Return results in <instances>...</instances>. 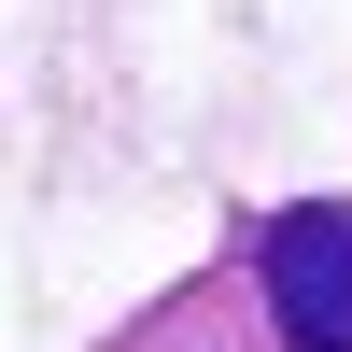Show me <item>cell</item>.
Returning a JSON list of instances; mask_svg holds the SVG:
<instances>
[{"label":"cell","instance_id":"cell-1","mask_svg":"<svg viewBox=\"0 0 352 352\" xmlns=\"http://www.w3.org/2000/svg\"><path fill=\"white\" fill-rule=\"evenodd\" d=\"M226 254L254 268L282 352H352V197H282V212H254Z\"/></svg>","mask_w":352,"mask_h":352},{"label":"cell","instance_id":"cell-2","mask_svg":"<svg viewBox=\"0 0 352 352\" xmlns=\"http://www.w3.org/2000/svg\"><path fill=\"white\" fill-rule=\"evenodd\" d=\"M113 352H282V324H268V296H254V268H240V254H212L184 296H155Z\"/></svg>","mask_w":352,"mask_h":352}]
</instances>
